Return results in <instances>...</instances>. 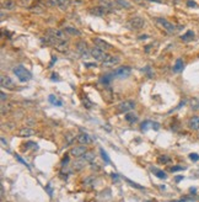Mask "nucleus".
I'll return each mask as SVG.
<instances>
[{
    "label": "nucleus",
    "mask_w": 199,
    "mask_h": 202,
    "mask_svg": "<svg viewBox=\"0 0 199 202\" xmlns=\"http://www.w3.org/2000/svg\"><path fill=\"white\" fill-rule=\"evenodd\" d=\"M14 73H15V75L18 78V80H20L21 83L29 81V80H31V78H32L31 73L22 66H17V67L14 68Z\"/></svg>",
    "instance_id": "1"
},
{
    "label": "nucleus",
    "mask_w": 199,
    "mask_h": 202,
    "mask_svg": "<svg viewBox=\"0 0 199 202\" xmlns=\"http://www.w3.org/2000/svg\"><path fill=\"white\" fill-rule=\"evenodd\" d=\"M144 25H145V21L140 16H134V17H132V19L127 22V27H128V29L129 30H134V31L141 30L143 27H144Z\"/></svg>",
    "instance_id": "2"
},
{
    "label": "nucleus",
    "mask_w": 199,
    "mask_h": 202,
    "mask_svg": "<svg viewBox=\"0 0 199 202\" xmlns=\"http://www.w3.org/2000/svg\"><path fill=\"white\" fill-rule=\"evenodd\" d=\"M156 22L159 24L162 29L166 31V32H168V33H173V32L176 31V26L172 24V22H170L168 20H166L164 19V17H157L156 19Z\"/></svg>",
    "instance_id": "3"
},
{
    "label": "nucleus",
    "mask_w": 199,
    "mask_h": 202,
    "mask_svg": "<svg viewBox=\"0 0 199 202\" xmlns=\"http://www.w3.org/2000/svg\"><path fill=\"white\" fill-rule=\"evenodd\" d=\"M90 56H91L92 58H95L96 61L105 62L106 59L109 57V54L106 53V50L98 49V48H92V49H90Z\"/></svg>",
    "instance_id": "4"
},
{
    "label": "nucleus",
    "mask_w": 199,
    "mask_h": 202,
    "mask_svg": "<svg viewBox=\"0 0 199 202\" xmlns=\"http://www.w3.org/2000/svg\"><path fill=\"white\" fill-rule=\"evenodd\" d=\"M135 109V102L133 100H126V101H122L121 104L118 105V111L119 112H129L132 110Z\"/></svg>",
    "instance_id": "5"
},
{
    "label": "nucleus",
    "mask_w": 199,
    "mask_h": 202,
    "mask_svg": "<svg viewBox=\"0 0 199 202\" xmlns=\"http://www.w3.org/2000/svg\"><path fill=\"white\" fill-rule=\"evenodd\" d=\"M89 12L91 14V15H94V16H105L106 14L111 12V10H108L107 8H105L102 5H98V6L90 8L89 9Z\"/></svg>",
    "instance_id": "6"
},
{
    "label": "nucleus",
    "mask_w": 199,
    "mask_h": 202,
    "mask_svg": "<svg viewBox=\"0 0 199 202\" xmlns=\"http://www.w3.org/2000/svg\"><path fill=\"white\" fill-rule=\"evenodd\" d=\"M47 35L53 36V37L58 38V40H62V41L67 40V32L63 31V30H59V29H48Z\"/></svg>",
    "instance_id": "7"
},
{
    "label": "nucleus",
    "mask_w": 199,
    "mask_h": 202,
    "mask_svg": "<svg viewBox=\"0 0 199 202\" xmlns=\"http://www.w3.org/2000/svg\"><path fill=\"white\" fill-rule=\"evenodd\" d=\"M76 50L79 53L81 54L82 58H87V54H90V50L87 49V43L85 42V41H77L76 42Z\"/></svg>",
    "instance_id": "8"
},
{
    "label": "nucleus",
    "mask_w": 199,
    "mask_h": 202,
    "mask_svg": "<svg viewBox=\"0 0 199 202\" xmlns=\"http://www.w3.org/2000/svg\"><path fill=\"white\" fill-rule=\"evenodd\" d=\"M92 42H94V44L96 46V48L102 49V50H109L111 48H112V46H111L108 42H106L105 40L98 38V37L94 38V40H92Z\"/></svg>",
    "instance_id": "9"
},
{
    "label": "nucleus",
    "mask_w": 199,
    "mask_h": 202,
    "mask_svg": "<svg viewBox=\"0 0 199 202\" xmlns=\"http://www.w3.org/2000/svg\"><path fill=\"white\" fill-rule=\"evenodd\" d=\"M132 74V68L130 67H121L118 69H115L113 72V75L118 76V78H128Z\"/></svg>",
    "instance_id": "10"
},
{
    "label": "nucleus",
    "mask_w": 199,
    "mask_h": 202,
    "mask_svg": "<svg viewBox=\"0 0 199 202\" xmlns=\"http://www.w3.org/2000/svg\"><path fill=\"white\" fill-rule=\"evenodd\" d=\"M0 83H1L3 88H6V89H14L15 88V83H14V80L7 75H3L1 79H0Z\"/></svg>",
    "instance_id": "11"
},
{
    "label": "nucleus",
    "mask_w": 199,
    "mask_h": 202,
    "mask_svg": "<svg viewBox=\"0 0 199 202\" xmlns=\"http://www.w3.org/2000/svg\"><path fill=\"white\" fill-rule=\"evenodd\" d=\"M86 152H87V149L85 145H79V147H75V148H73L70 150V154L75 158H80L86 153Z\"/></svg>",
    "instance_id": "12"
},
{
    "label": "nucleus",
    "mask_w": 199,
    "mask_h": 202,
    "mask_svg": "<svg viewBox=\"0 0 199 202\" xmlns=\"http://www.w3.org/2000/svg\"><path fill=\"white\" fill-rule=\"evenodd\" d=\"M121 63V58L119 57H115V56H109L105 62H102V66L103 67H114L117 64Z\"/></svg>",
    "instance_id": "13"
},
{
    "label": "nucleus",
    "mask_w": 199,
    "mask_h": 202,
    "mask_svg": "<svg viewBox=\"0 0 199 202\" xmlns=\"http://www.w3.org/2000/svg\"><path fill=\"white\" fill-rule=\"evenodd\" d=\"M86 160L85 159H79V160H75L74 162V164H73V169L75 171H81L82 169H84L85 167H86Z\"/></svg>",
    "instance_id": "14"
},
{
    "label": "nucleus",
    "mask_w": 199,
    "mask_h": 202,
    "mask_svg": "<svg viewBox=\"0 0 199 202\" xmlns=\"http://www.w3.org/2000/svg\"><path fill=\"white\" fill-rule=\"evenodd\" d=\"M76 141H77L80 144H89V143H91L90 136L86 134V133H80V134H77Z\"/></svg>",
    "instance_id": "15"
},
{
    "label": "nucleus",
    "mask_w": 199,
    "mask_h": 202,
    "mask_svg": "<svg viewBox=\"0 0 199 202\" xmlns=\"http://www.w3.org/2000/svg\"><path fill=\"white\" fill-rule=\"evenodd\" d=\"M188 126L191 130L193 131H198L199 130V116H193L188 122Z\"/></svg>",
    "instance_id": "16"
},
{
    "label": "nucleus",
    "mask_w": 199,
    "mask_h": 202,
    "mask_svg": "<svg viewBox=\"0 0 199 202\" xmlns=\"http://www.w3.org/2000/svg\"><path fill=\"white\" fill-rule=\"evenodd\" d=\"M1 6L4 10H14V9L16 8V3L14 1V0H4Z\"/></svg>",
    "instance_id": "17"
},
{
    "label": "nucleus",
    "mask_w": 199,
    "mask_h": 202,
    "mask_svg": "<svg viewBox=\"0 0 199 202\" xmlns=\"http://www.w3.org/2000/svg\"><path fill=\"white\" fill-rule=\"evenodd\" d=\"M35 134V131L32 130V128H21L20 131H18V136L20 137H31V136H33Z\"/></svg>",
    "instance_id": "18"
},
{
    "label": "nucleus",
    "mask_w": 199,
    "mask_h": 202,
    "mask_svg": "<svg viewBox=\"0 0 199 202\" xmlns=\"http://www.w3.org/2000/svg\"><path fill=\"white\" fill-rule=\"evenodd\" d=\"M55 49L58 50V52H62V53H65L67 50L69 49V44H68V42H65V41H60L57 46L54 47Z\"/></svg>",
    "instance_id": "19"
},
{
    "label": "nucleus",
    "mask_w": 199,
    "mask_h": 202,
    "mask_svg": "<svg viewBox=\"0 0 199 202\" xmlns=\"http://www.w3.org/2000/svg\"><path fill=\"white\" fill-rule=\"evenodd\" d=\"M114 4L121 9H130L132 8V4L129 3L128 0H114Z\"/></svg>",
    "instance_id": "20"
},
{
    "label": "nucleus",
    "mask_w": 199,
    "mask_h": 202,
    "mask_svg": "<svg viewBox=\"0 0 199 202\" xmlns=\"http://www.w3.org/2000/svg\"><path fill=\"white\" fill-rule=\"evenodd\" d=\"M71 0H57V5L58 8H60V10H67L70 6Z\"/></svg>",
    "instance_id": "21"
},
{
    "label": "nucleus",
    "mask_w": 199,
    "mask_h": 202,
    "mask_svg": "<svg viewBox=\"0 0 199 202\" xmlns=\"http://www.w3.org/2000/svg\"><path fill=\"white\" fill-rule=\"evenodd\" d=\"M183 67H184L183 61H182L181 58H178L177 61H176L175 66H173V72H175V73H179V72H182V70H183Z\"/></svg>",
    "instance_id": "22"
},
{
    "label": "nucleus",
    "mask_w": 199,
    "mask_h": 202,
    "mask_svg": "<svg viewBox=\"0 0 199 202\" xmlns=\"http://www.w3.org/2000/svg\"><path fill=\"white\" fill-rule=\"evenodd\" d=\"M64 31H65L67 33L71 35V36H80L81 35V32L77 29H75V27H73V26H67L65 29H64Z\"/></svg>",
    "instance_id": "23"
},
{
    "label": "nucleus",
    "mask_w": 199,
    "mask_h": 202,
    "mask_svg": "<svg viewBox=\"0 0 199 202\" xmlns=\"http://www.w3.org/2000/svg\"><path fill=\"white\" fill-rule=\"evenodd\" d=\"M126 121L129 122V123H134V122L138 121V116H137L135 113H132L130 111H129V112H127V115H126Z\"/></svg>",
    "instance_id": "24"
},
{
    "label": "nucleus",
    "mask_w": 199,
    "mask_h": 202,
    "mask_svg": "<svg viewBox=\"0 0 199 202\" xmlns=\"http://www.w3.org/2000/svg\"><path fill=\"white\" fill-rule=\"evenodd\" d=\"M181 38H182V41H186V42H188V41H192L194 38V32L193 31H187Z\"/></svg>",
    "instance_id": "25"
},
{
    "label": "nucleus",
    "mask_w": 199,
    "mask_h": 202,
    "mask_svg": "<svg viewBox=\"0 0 199 202\" xmlns=\"http://www.w3.org/2000/svg\"><path fill=\"white\" fill-rule=\"evenodd\" d=\"M82 159H85L87 163H90V162H92V160L95 159V153H94V152H86V153L82 155Z\"/></svg>",
    "instance_id": "26"
},
{
    "label": "nucleus",
    "mask_w": 199,
    "mask_h": 202,
    "mask_svg": "<svg viewBox=\"0 0 199 202\" xmlns=\"http://www.w3.org/2000/svg\"><path fill=\"white\" fill-rule=\"evenodd\" d=\"M151 171L154 173L157 177H160V179H166V177H167V175H166V173H165V171H162V170H159V169L152 168V169H151Z\"/></svg>",
    "instance_id": "27"
},
{
    "label": "nucleus",
    "mask_w": 199,
    "mask_h": 202,
    "mask_svg": "<svg viewBox=\"0 0 199 202\" xmlns=\"http://www.w3.org/2000/svg\"><path fill=\"white\" fill-rule=\"evenodd\" d=\"M17 5L22 8H30L32 5V0H17Z\"/></svg>",
    "instance_id": "28"
},
{
    "label": "nucleus",
    "mask_w": 199,
    "mask_h": 202,
    "mask_svg": "<svg viewBox=\"0 0 199 202\" xmlns=\"http://www.w3.org/2000/svg\"><path fill=\"white\" fill-rule=\"evenodd\" d=\"M49 102H50V104H53V105H57V106H62V105H63L62 101L59 100V99L55 98L54 95H50V96H49Z\"/></svg>",
    "instance_id": "29"
},
{
    "label": "nucleus",
    "mask_w": 199,
    "mask_h": 202,
    "mask_svg": "<svg viewBox=\"0 0 199 202\" xmlns=\"http://www.w3.org/2000/svg\"><path fill=\"white\" fill-rule=\"evenodd\" d=\"M157 162L159 163H164V164H167L171 162V158L167 157V155H160L159 159H157Z\"/></svg>",
    "instance_id": "30"
},
{
    "label": "nucleus",
    "mask_w": 199,
    "mask_h": 202,
    "mask_svg": "<svg viewBox=\"0 0 199 202\" xmlns=\"http://www.w3.org/2000/svg\"><path fill=\"white\" fill-rule=\"evenodd\" d=\"M100 3H101V5L105 6V8H107L108 10H111V8L113 6V4L111 3V1H108V0H100Z\"/></svg>",
    "instance_id": "31"
},
{
    "label": "nucleus",
    "mask_w": 199,
    "mask_h": 202,
    "mask_svg": "<svg viewBox=\"0 0 199 202\" xmlns=\"http://www.w3.org/2000/svg\"><path fill=\"white\" fill-rule=\"evenodd\" d=\"M100 152H101V155H102V159L105 160V162L107 163V164H108V163H111V160H109V158H108V155H107V153H106V152H105V150H103L102 148L100 149Z\"/></svg>",
    "instance_id": "32"
},
{
    "label": "nucleus",
    "mask_w": 199,
    "mask_h": 202,
    "mask_svg": "<svg viewBox=\"0 0 199 202\" xmlns=\"http://www.w3.org/2000/svg\"><path fill=\"white\" fill-rule=\"evenodd\" d=\"M126 181H127L128 184H130V186L135 187V189H139V190H143V189H144V187H143V186H140V185H138V184H135V182L130 181V180H129V179H126Z\"/></svg>",
    "instance_id": "33"
},
{
    "label": "nucleus",
    "mask_w": 199,
    "mask_h": 202,
    "mask_svg": "<svg viewBox=\"0 0 199 202\" xmlns=\"http://www.w3.org/2000/svg\"><path fill=\"white\" fill-rule=\"evenodd\" d=\"M33 8H35V9H31V10L33 11V12H42V11H43V8H42V5H39V4H37V5H33Z\"/></svg>",
    "instance_id": "34"
},
{
    "label": "nucleus",
    "mask_w": 199,
    "mask_h": 202,
    "mask_svg": "<svg viewBox=\"0 0 199 202\" xmlns=\"http://www.w3.org/2000/svg\"><path fill=\"white\" fill-rule=\"evenodd\" d=\"M111 80H112V76H111V75H105V76L102 78V80H101V81H102L103 84H109V81H111Z\"/></svg>",
    "instance_id": "35"
},
{
    "label": "nucleus",
    "mask_w": 199,
    "mask_h": 202,
    "mask_svg": "<svg viewBox=\"0 0 199 202\" xmlns=\"http://www.w3.org/2000/svg\"><path fill=\"white\" fill-rule=\"evenodd\" d=\"M189 158H191V160H193V162H197V160H199V155L196 153H192L189 155Z\"/></svg>",
    "instance_id": "36"
},
{
    "label": "nucleus",
    "mask_w": 199,
    "mask_h": 202,
    "mask_svg": "<svg viewBox=\"0 0 199 202\" xmlns=\"http://www.w3.org/2000/svg\"><path fill=\"white\" fill-rule=\"evenodd\" d=\"M84 105H85V107H86V109H91L92 102H91V101H89L87 99H85V100H84Z\"/></svg>",
    "instance_id": "37"
},
{
    "label": "nucleus",
    "mask_w": 199,
    "mask_h": 202,
    "mask_svg": "<svg viewBox=\"0 0 199 202\" xmlns=\"http://www.w3.org/2000/svg\"><path fill=\"white\" fill-rule=\"evenodd\" d=\"M150 121H145V122H143L141 123V130L143 131H146V128H147V125H150Z\"/></svg>",
    "instance_id": "38"
},
{
    "label": "nucleus",
    "mask_w": 199,
    "mask_h": 202,
    "mask_svg": "<svg viewBox=\"0 0 199 202\" xmlns=\"http://www.w3.org/2000/svg\"><path fill=\"white\" fill-rule=\"evenodd\" d=\"M183 167H173V168H171V171L175 173V171H179V170H183Z\"/></svg>",
    "instance_id": "39"
},
{
    "label": "nucleus",
    "mask_w": 199,
    "mask_h": 202,
    "mask_svg": "<svg viewBox=\"0 0 199 202\" xmlns=\"http://www.w3.org/2000/svg\"><path fill=\"white\" fill-rule=\"evenodd\" d=\"M16 158H17V160H18V162H21L22 164H25V165H26V167H27V168H30V167H29V165H27V163L25 162V160H24V159H21L20 157H18V155H16Z\"/></svg>",
    "instance_id": "40"
},
{
    "label": "nucleus",
    "mask_w": 199,
    "mask_h": 202,
    "mask_svg": "<svg viewBox=\"0 0 199 202\" xmlns=\"http://www.w3.org/2000/svg\"><path fill=\"white\" fill-rule=\"evenodd\" d=\"M188 6H193V8H196L197 6V4L196 3H194V1H192V0H188Z\"/></svg>",
    "instance_id": "41"
},
{
    "label": "nucleus",
    "mask_w": 199,
    "mask_h": 202,
    "mask_svg": "<svg viewBox=\"0 0 199 202\" xmlns=\"http://www.w3.org/2000/svg\"><path fill=\"white\" fill-rule=\"evenodd\" d=\"M152 128H154V130H159L160 128V125L157 122H152Z\"/></svg>",
    "instance_id": "42"
},
{
    "label": "nucleus",
    "mask_w": 199,
    "mask_h": 202,
    "mask_svg": "<svg viewBox=\"0 0 199 202\" xmlns=\"http://www.w3.org/2000/svg\"><path fill=\"white\" fill-rule=\"evenodd\" d=\"M0 95H1V101H5V100H7V96H9V95H6L5 93H1Z\"/></svg>",
    "instance_id": "43"
},
{
    "label": "nucleus",
    "mask_w": 199,
    "mask_h": 202,
    "mask_svg": "<svg viewBox=\"0 0 199 202\" xmlns=\"http://www.w3.org/2000/svg\"><path fill=\"white\" fill-rule=\"evenodd\" d=\"M193 200H196V199H193V197H182L181 201H193Z\"/></svg>",
    "instance_id": "44"
},
{
    "label": "nucleus",
    "mask_w": 199,
    "mask_h": 202,
    "mask_svg": "<svg viewBox=\"0 0 199 202\" xmlns=\"http://www.w3.org/2000/svg\"><path fill=\"white\" fill-rule=\"evenodd\" d=\"M46 189H47V191L49 192V195L52 196V194H53V192H52V187H50L49 185H47V186H46Z\"/></svg>",
    "instance_id": "45"
},
{
    "label": "nucleus",
    "mask_w": 199,
    "mask_h": 202,
    "mask_svg": "<svg viewBox=\"0 0 199 202\" xmlns=\"http://www.w3.org/2000/svg\"><path fill=\"white\" fill-rule=\"evenodd\" d=\"M85 66L89 67V68H94V67H96V64H94V63H86Z\"/></svg>",
    "instance_id": "46"
},
{
    "label": "nucleus",
    "mask_w": 199,
    "mask_h": 202,
    "mask_svg": "<svg viewBox=\"0 0 199 202\" xmlns=\"http://www.w3.org/2000/svg\"><path fill=\"white\" fill-rule=\"evenodd\" d=\"M145 38H147L146 35H141V36H140V40H145Z\"/></svg>",
    "instance_id": "47"
},
{
    "label": "nucleus",
    "mask_w": 199,
    "mask_h": 202,
    "mask_svg": "<svg viewBox=\"0 0 199 202\" xmlns=\"http://www.w3.org/2000/svg\"><path fill=\"white\" fill-rule=\"evenodd\" d=\"M182 179H183L182 176H178V177H176V181H179V180H182Z\"/></svg>",
    "instance_id": "48"
}]
</instances>
